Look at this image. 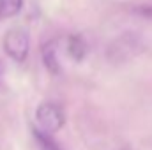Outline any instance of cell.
<instances>
[{"label":"cell","instance_id":"8","mask_svg":"<svg viewBox=\"0 0 152 150\" xmlns=\"http://www.w3.org/2000/svg\"><path fill=\"white\" fill-rule=\"evenodd\" d=\"M2 73H4V67H2V62H0V83H2Z\"/></svg>","mask_w":152,"mask_h":150},{"label":"cell","instance_id":"6","mask_svg":"<svg viewBox=\"0 0 152 150\" xmlns=\"http://www.w3.org/2000/svg\"><path fill=\"white\" fill-rule=\"evenodd\" d=\"M21 7H23V0H0V16L12 18L21 11Z\"/></svg>","mask_w":152,"mask_h":150},{"label":"cell","instance_id":"1","mask_svg":"<svg viewBox=\"0 0 152 150\" xmlns=\"http://www.w3.org/2000/svg\"><path fill=\"white\" fill-rule=\"evenodd\" d=\"M36 122H37V129L48 134H55L57 131L64 127L66 117L57 103L46 101V103H41L36 110Z\"/></svg>","mask_w":152,"mask_h":150},{"label":"cell","instance_id":"3","mask_svg":"<svg viewBox=\"0 0 152 150\" xmlns=\"http://www.w3.org/2000/svg\"><path fill=\"white\" fill-rule=\"evenodd\" d=\"M42 64L44 67L53 73V74H58L60 73V64H58V58H57V41H48L44 46H42Z\"/></svg>","mask_w":152,"mask_h":150},{"label":"cell","instance_id":"2","mask_svg":"<svg viewBox=\"0 0 152 150\" xmlns=\"http://www.w3.org/2000/svg\"><path fill=\"white\" fill-rule=\"evenodd\" d=\"M4 50L14 62H23L30 50L28 32L25 28H11L4 37Z\"/></svg>","mask_w":152,"mask_h":150},{"label":"cell","instance_id":"5","mask_svg":"<svg viewBox=\"0 0 152 150\" xmlns=\"http://www.w3.org/2000/svg\"><path fill=\"white\" fill-rule=\"evenodd\" d=\"M34 138H36V143H37L39 150H62L57 145V141L51 138V134L41 131L37 127L34 129Z\"/></svg>","mask_w":152,"mask_h":150},{"label":"cell","instance_id":"7","mask_svg":"<svg viewBox=\"0 0 152 150\" xmlns=\"http://www.w3.org/2000/svg\"><path fill=\"white\" fill-rule=\"evenodd\" d=\"M134 14L142 16V18H147V20H152V5L151 4H143V5H136L134 9Z\"/></svg>","mask_w":152,"mask_h":150},{"label":"cell","instance_id":"9","mask_svg":"<svg viewBox=\"0 0 152 150\" xmlns=\"http://www.w3.org/2000/svg\"><path fill=\"white\" fill-rule=\"evenodd\" d=\"M122 150H133V149H122Z\"/></svg>","mask_w":152,"mask_h":150},{"label":"cell","instance_id":"4","mask_svg":"<svg viewBox=\"0 0 152 150\" xmlns=\"http://www.w3.org/2000/svg\"><path fill=\"white\" fill-rule=\"evenodd\" d=\"M67 55L75 60V62H81L88 51V46L85 42V39L81 37L80 34H73L67 37Z\"/></svg>","mask_w":152,"mask_h":150}]
</instances>
